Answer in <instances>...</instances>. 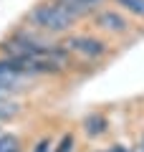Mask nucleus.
Instances as JSON below:
<instances>
[{
  "label": "nucleus",
  "mask_w": 144,
  "mask_h": 152,
  "mask_svg": "<svg viewBox=\"0 0 144 152\" xmlns=\"http://www.w3.org/2000/svg\"><path fill=\"white\" fill-rule=\"evenodd\" d=\"M23 23L46 33V36H51V38H63L66 33L76 31L81 26V20L66 10V5L61 0H38L23 15Z\"/></svg>",
  "instance_id": "f03ea898"
},
{
  "label": "nucleus",
  "mask_w": 144,
  "mask_h": 152,
  "mask_svg": "<svg viewBox=\"0 0 144 152\" xmlns=\"http://www.w3.org/2000/svg\"><path fill=\"white\" fill-rule=\"evenodd\" d=\"M53 152H79V132L68 129V132H63V134H58Z\"/></svg>",
  "instance_id": "6e6552de"
},
{
  "label": "nucleus",
  "mask_w": 144,
  "mask_h": 152,
  "mask_svg": "<svg viewBox=\"0 0 144 152\" xmlns=\"http://www.w3.org/2000/svg\"><path fill=\"white\" fill-rule=\"evenodd\" d=\"M137 147L144 150V127H142V132H139V137H137Z\"/></svg>",
  "instance_id": "9b49d317"
},
{
  "label": "nucleus",
  "mask_w": 144,
  "mask_h": 152,
  "mask_svg": "<svg viewBox=\"0 0 144 152\" xmlns=\"http://www.w3.org/2000/svg\"><path fill=\"white\" fill-rule=\"evenodd\" d=\"M61 43L84 66H99L116 53V43H111L101 33H96L94 28H76L61 38Z\"/></svg>",
  "instance_id": "7ed1b4c3"
},
{
  "label": "nucleus",
  "mask_w": 144,
  "mask_h": 152,
  "mask_svg": "<svg viewBox=\"0 0 144 152\" xmlns=\"http://www.w3.org/2000/svg\"><path fill=\"white\" fill-rule=\"evenodd\" d=\"M106 152H132V147L124 145V142H111V145L106 147Z\"/></svg>",
  "instance_id": "9d476101"
},
{
  "label": "nucleus",
  "mask_w": 144,
  "mask_h": 152,
  "mask_svg": "<svg viewBox=\"0 0 144 152\" xmlns=\"http://www.w3.org/2000/svg\"><path fill=\"white\" fill-rule=\"evenodd\" d=\"M89 28H94L96 33H101L104 38H109L111 43L121 46V43H134L144 36V26L127 15L124 10H119L116 5L106 3L99 10H94L89 15Z\"/></svg>",
  "instance_id": "f257e3e1"
},
{
  "label": "nucleus",
  "mask_w": 144,
  "mask_h": 152,
  "mask_svg": "<svg viewBox=\"0 0 144 152\" xmlns=\"http://www.w3.org/2000/svg\"><path fill=\"white\" fill-rule=\"evenodd\" d=\"M56 140H58V137H56L53 132H43V134H38L36 140L28 145V150H25V152H53Z\"/></svg>",
  "instance_id": "1a4fd4ad"
},
{
  "label": "nucleus",
  "mask_w": 144,
  "mask_h": 152,
  "mask_svg": "<svg viewBox=\"0 0 144 152\" xmlns=\"http://www.w3.org/2000/svg\"><path fill=\"white\" fill-rule=\"evenodd\" d=\"M61 3L66 5V10H68L71 15H76L81 23H86L91 13L99 10L101 5H106L109 0H61Z\"/></svg>",
  "instance_id": "39448f33"
},
{
  "label": "nucleus",
  "mask_w": 144,
  "mask_h": 152,
  "mask_svg": "<svg viewBox=\"0 0 144 152\" xmlns=\"http://www.w3.org/2000/svg\"><path fill=\"white\" fill-rule=\"evenodd\" d=\"M111 5H116L119 10H124L132 20L144 26V0H109Z\"/></svg>",
  "instance_id": "423d86ee"
},
{
  "label": "nucleus",
  "mask_w": 144,
  "mask_h": 152,
  "mask_svg": "<svg viewBox=\"0 0 144 152\" xmlns=\"http://www.w3.org/2000/svg\"><path fill=\"white\" fill-rule=\"evenodd\" d=\"M23 150H25V142L18 132L5 129L0 134V152H23Z\"/></svg>",
  "instance_id": "0eeeda50"
},
{
  "label": "nucleus",
  "mask_w": 144,
  "mask_h": 152,
  "mask_svg": "<svg viewBox=\"0 0 144 152\" xmlns=\"http://www.w3.org/2000/svg\"><path fill=\"white\" fill-rule=\"evenodd\" d=\"M76 132L84 137V142H91V145L104 142L111 134V117H109L104 109H91V112H86L84 117H81Z\"/></svg>",
  "instance_id": "20e7f679"
}]
</instances>
